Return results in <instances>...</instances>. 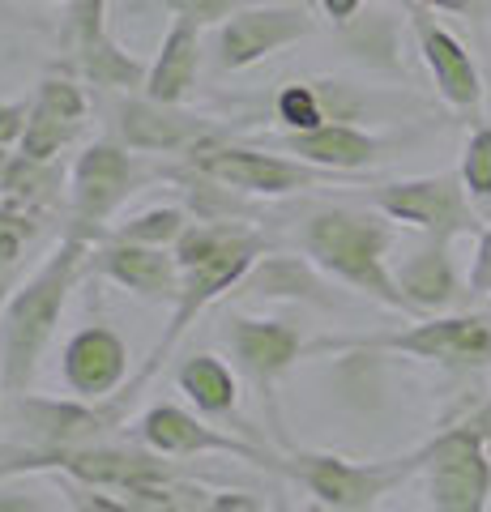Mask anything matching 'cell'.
Here are the masks:
<instances>
[{
  "mask_svg": "<svg viewBox=\"0 0 491 512\" xmlns=\"http://www.w3.org/2000/svg\"><path fill=\"white\" fill-rule=\"evenodd\" d=\"M176 252V261L184 269V282H180V299L171 303V316H167V329L163 338L154 342L150 359L137 367V372L129 376V384L116 393V402L129 410L137 402V393L146 389V380L171 359V350H176L184 342V333L197 325V316L205 308H214L223 295L240 291L244 278L257 269V261L269 252L265 235L244 227V222H227V218H214V222H193L180 244L171 248Z\"/></svg>",
  "mask_w": 491,
  "mask_h": 512,
  "instance_id": "cell-1",
  "label": "cell"
},
{
  "mask_svg": "<svg viewBox=\"0 0 491 512\" xmlns=\"http://www.w3.org/2000/svg\"><path fill=\"white\" fill-rule=\"evenodd\" d=\"M462 184L470 192V201L479 205H491V124L474 128L470 141H466V154H462Z\"/></svg>",
  "mask_w": 491,
  "mask_h": 512,
  "instance_id": "cell-29",
  "label": "cell"
},
{
  "mask_svg": "<svg viewBox=\"0 0 491 512\" xmlns=\"http://www.w3.org/2000/svg\"><path fill=\"white\" fill-rule=\"evenodd\" d=\"M133 512H205L210 504V491L197 483H184L180 474L171 478H154V483H141L129 491H116Z\"/></svg>",
  "mask_w": 491,
  "mask_h": 512,
  "instance_id": "cell-26",
  "label": "cell"
},
{
  "mask_svg": "<svg viewBox=\"0 0 491 512\" xmlns=\"http://www.w3.org/2000/svg\"><path fill=\"white\" fill-rule=\"evenodd\" d=\"M150 180V167L120 141H94L69 175V235L103 239V222Z\"/></svg>",
  "mask_w": 491,
  "mask_h": 512,
  "instance_id": "cell-9",
  "label": "cell"
},
{
  "mask_svg": "<svg viewBox=\"0 0 491 512\" xmlns=\"http://www.w3.org/2000/svg\"><path fill=\"white\" fill-rule=\"evenodd\" d=\"M410 26H415V39H419V56L432 73V82L440 90V99L457 111H474L483 103V77H479V64L470 60L466 43L445 30L432 9H410Z\"/></svg>",
  "mask_w": 491,
  "mask_h": 512,
  "instance_id": "cell-17",
  "label": "cell"
},
{
  "mask_svg": "<svg viewBox=\"0 0 491 512\" xmlns=\"http://www.w3.org/2000/svg\"><path fill=\"white\" fill-rule=\"evenodd\" d=\"M487 427H491V402L423 444L427 448L423 478L432 512H487L491 504Z\"/></svg>",
  "mask_w": 491,
  "mask_h": 512,
  "instance_id": "cell-7",
  "label": "cell"
},
{
  "mask_svg": "<svg viewBox=\"0 0 491 512\" xmlns=\"http://www.w3.org/2000/svg\"><path fill=\"white\" fill-rule=\"evenodd\" d=\"M154 5H163L176 22H188L197 30H205V26L218 30L227 18H235V13L248 5H257V0H154Z\"/></svg>",
  "mask_w": 491,
  "mask_h": 512,
  "instance_id": "cell-30",
  "label": "cell"
},
{
  "mask_svg": "<svg viewBox=\"0 0 491 512\" xmlns=\"http://www.w3.org/2000/svg\"><path fill=\"white\" fill-rule=\"evenodd\" d=\"M223 342L231 346L235 363L261 389H269L278 376H287L308 355V342L299 338L287 320H265V316H231L223 325Z\"/></svg>",
  "mask_w": 491,
  "mask_h": 512,
  "instance_id": "cell-18",
  "label": "cell"
},
{
  "mask_svg": "<svg viewBox=\"0 0 491 512\" xmlns=\"http://www.w3.org/2000/svg\"><path fill=\"white\" fill-rule=\"evenodd\" d=\"M470 291L491 295V227L479 239V252H474V269H470Z\"/></svg>",
  "mask_w": 491,
  "mask_h": 512,
  "instance_id": "cell-36",
  "label": "cell"
},
{
  "mask_svg": "<svg viewBox=\"0 0 491 512\" xmlns=\"http://www.w3.org/2000/svg\"><path fill=\"white\" fill-rule=\"evenodd\" d=\"M73 56H77V73H82L90 86L116 90V94H141L146 90L150 64L137 60L133 52H124L112 35L99 39L94 47H86V52H73Z\"/></svg>",
  "mask_w": 491,
  "mask_h": 512,
  "instance_id": "cell-25",
  "label": "cell"
},
{
  "mask_svg": "<svg viewBox=\"0 0 491 512\" xmlns=\"http://www.w3.org/2000/svg\"><path fill=\"white\" fill-rule=\"evenodd\" d=\"M65 500H69V508L73 512H133L129 504L120 500V495H107V491H99V487H82V483H69L65 478Z\"/></svg>",
  "mask_w": 491,
  "mask_h": 512,
  "instance_id": "cell-33",
  "label": "cell"
},
{
  "mask_svg": "<svg viewBox=\"0 0 491 512\" xmlns=\"http://www.w3.org/2000/svg\"><path fill=\"white\" fill-rule=\"evenodd\" d=\"M30 5H47V0H30ZM69 5V30H73V52H86L99 39H107V0H65Z\"/></svg>",
  "mask_w": 491,
  "mask_h": 512,
  "instance_id": "cell-31",
  "label": "cell"
},
{
  "mask_svg": "<svg viewBox=\"0 0 491 512\" xmlns=\"http://www.w3.org/2000/svg\"><path fill=\"white\" fill-rule=\"evenodd\" d=\"M304 256L321 274L346 282L351 291L376 299L380 308L410 312L398 278L389 269L393 222L380 210H355V205H321L312 210L299 231Z\"/></svg>",
  "mask_w": 491,
  "mask_h": 512,
  "instance_id": "cell-3",
  "label": "cell"
},
{
  "mask_svg": "<svg viewBox=\"0 0 491 512\" xmlns=\"http://www.w3.org/2000/svg\"><path fill=\"white\" fill-rule=\"evenodd\" d=\"M419 5L423 9H440V13H466L470 18V13H483L491 0H419Z\"/></svg>",
  "mask_w": 491,
  "mask_h": 512,
  "instance_id": "cell-39",
  "label": "cell"
},
{
  "mask_svg": "<svg viewBox=\"0 0 491 512\" xmlns=\"http://www.w3.org/2000/svg\"><path fill=\"white\" fill-rule=\"evenodd\" d=\"M188 227L193 222H188L180 205H154V210H141L129 222L112 227L103 239H124V244H146V248H176Z\"/></svg>",
  "mask_w": 491,
  "mask_h": 512,
  "instance_id": "cell-27",
  "label": "cell"
},
{
  "mask_svg": "<svg viewBox=\"0 0 491 512\" xmlns=\"http://www.w3.org/2000/svg\"><path fill=\"white\" fill-rule=\"evenodd\" d=\"M137 440L150 448L158 457H235V461H248V466H261V470H274L278 474V453H269L265 444H252L240 436H227L205 423V414L197 410H184V406H171V402H158L141 414L137 423Z\"/></svg>",
  "mask_w": 491,
  "mask_h": 512,
  "instance_id": "cell-11",
  "label": "cell"
},
{
  "mask_svg": "<svg viewBox=\"0 0 491 512\" xmlns=\"http://www.w3.org/2000/svg\"><path fill=\"white\" fill-rule=\"evenodd\" d=\"M197 73H201V30L171 18L167 35L150 60V77L141 94L167 107H184V99L197 90Z\"/></svg>",
  "mask_w": 491,
  "mask_h": 512,
  "instance_id": "cell-21",
  "label": "cell"
},
{
  "mask_svg": "<svg viewBox=\"0 0 491 512\" xmlns=\"http://www.w3.org/2000/svg\"><path fill=\"white\" fill-rule=\"evenodd\" d=\"M176 384L205 419H223V414H235V406H240V384H235L231 367L218 355H205V350L188 355L176 367Z\"/></svg>",
  "mask_w": 491,
  "mask_h": 512,
  "instance_id": "cell-24",
  "label": "cell"
},
{
  "mask_svg": "<svg viewBox=\"0 0 491 512\" xmlns=\"http://www.w3.org/2000/svg\"><path fill=\"white\" fill-rule=\"evenodd\" d=\"M368 512H376V508H368Z\"/></svg>",
  "mask_w": 491,
  "mask_h": 512,
  "instance_id": "cell-41",
  "label": "cell"
},
{
  "mask_svg": "<svg viewBox=\"0 0 491 512\" xmlns=\"http://www.w3.org/2000/svg\"><path fill=\"white\" fill-rule=\"evenodd\" d=\"M129 342L107 325H86L65 342L60 355V376H65L69 393L82 402H107L129 384Z\"/></svg>",
  "mask_w": 491,
  "mask_h": 512,
  "instance_id": "cell-16",
  "label": "cell"
},
{
  "mask_svg": "<svg viewBox=\"0 0 491 512\" xmlns=\"http://www.w3.org/2000/svg\"><path fill=\"white\" fill-rule=\"evenodd\" d=\"M0 512H56V508L47 500V491L26 487L18 478H5L0 483Z\"/></svg>",
  "mask_w": 491,
  "mask_h": 512,
  "instance_id": "cell-34",
  "label": "cell"
},
{
  "mask_svg": "<svg viewBox=\"0 0 491 512\" xmlns=\"http://www.w3.org/2000/svg\"><path fill=\"white\" fill-rule=\"evenodd\" d=\"M312 350H376V355H410L453 372H479L491 367V316L483 312H445L427 316L398 333H368V338H334L312 342Z\"/></svg>",
  "mask_w": 491,
  "mask_h": 512,
  "instance_id": "cell-5",
  "label": "cell"
},
{
  "mask_svg": "<svg viewBox=\"0 0 491 512\" xmlns=\"http://www.w3.org/2000/svg\"><path fill=\"white\" fill-rule=\"evenodd\" d=\"M26 116H30V103H0V150L22 146Z\"/></svg>",
  "mask_w": 491,
  "mask_h": 512,
  "instance_id": "cell-35",
  "label": "cell"
},
{
  "mask_svg": "<svg viewBox=\"0 0 491 512\" xmlns=\"http://www.w3.org/2000/svg\"><path fill=\"white\" fill-rule=\"evenodd\" d=\"M86 269L99 278L116 282L120 291H129L146 303H176L184 269L171 248H146V244H124V239H99L90 248Z\"/></svg>",
  "mask_w": 491,
  "mask_h": 512,
  "instance_id": "cell-15",
  "label": "cell"
},
{
  "mask_svg": "<svg viewBox=\"0 0 491 512\" xmlns=\"http://www.w3.org/2000/svg\"><path fill=\"white\" fill-rule=\"evenodd\" d=\"M90 120V99L86 90L73 82L69 73H52L43 77L35 99H30V116H26V133L18 154L39 158V163H56L60 150H69L82 128Z\"/></svg>",
  "mask_w": 491,
  "mask_h": 512,
  "instance_id": "cell-14",
  "label": "cell"
},
{
  "mask_svg": "<svg viewBox=\"0 0 491 512\" xmlns=\"http://www.w3.org/2000/svg\"><path fill=\"white\" fill-rule=\"evenodd\" d=\"M0 205L39 222L47 210L60 205V167L26 154H9L5 171H0Z\"/></svg>",
  "mask_w": 491,
  "mask_h": 512,
  "instance_id": "cell-23",
  "label": "cell"
},
{
  "mask_svg": "<svg viewBox=\"0 0 491 512\" xmlns=\"http://www.w3.org/2000/svg\"><path fill=\"white\" fill-rule=\"evenodd\" d=\"M240 291L261 299H304V303H316V308H334V295H329V286L321 282V269L308 256H261Z\"/></svg>",
  "mask_w": 491,
  "mask_h": 512,
  "instance_id": "cell-22",
  "label": "cell"
},
{
  "mask_svg": "<svg viewBox=\"0 0 491 512\" xmlns=\"http://www.w3.org/2000/svg\"><path fill=\"white\" fill-rule=\"evenodd\" d=\"M423 466H427V448L419 444L415 453L385 461H351L338 453H291L278 461V474L299 483L329 512H368L393 487H402L406 478L423 474Z\"/></svg>",
  "mask_w": 491,
  "mask_h": 512,
  "instance_id": "cell-4",
  "label": "cell"
},
{
  "mask_svg": "<svg viewBox=\"0 0 491 512\" xmlns=\"http://www.w3.org/2000/svg\"><path fill=\"white\" fill-rule=\"evenodd\" d=\"M188 171H197L201 180H210L227 192H244V197H291V192L316 188L334 180V171H321L299 158H282L269 150L252 146H231V141H210L197 154H188Z\"/></svg>",
  "mask_w": 491,
  "mask_h": 512,
  "instance_id": "cell-10",
  "label": "cell"
},
{
  "mask_svg": "<svg viewBox=\"0 0 491 512\" xmlns=\"http://www.w3.org/2000/svg\"><path fill=\"white\" fill-rule=\"evenodd\" d=\"M205 512H265V508L257 495H248V491H218V495H210Z\"/></svg>",
  "mask_w": 491,
  "mask_h": 512,
  "instance_id": "cell-37",
  "label": "cell"
},
{
  "mask_svg": "<svg viewBox=\"0 0 491 512\" xmlns=\"http://www.w3.org/2000/svg\"><path fill=\"white\" fill-rule=\"evenodd\" d=\"M282 146H287V154H295L299 163H312V167L334 171V175L363 171L380 158V141L355 124H342V120H329L321 128H312V133H287Z\"/></svg>",
  "mask_w": 491,
  "mask_h": 512,
  "instance_id": "cell-20",
  "label": "cell"
},
{
  "mask_svg": "<svg viewBox=\"0 0 491 512\" xmlns=\"http://www.w3.org/2000/svg\"><path fill=\"white\" fill-rule=\"evenodd\" d=\"M39 235V222L26 218L18 210H9V205H0V278L5 274H18V261L26 244Z\"/></svg>",
  "mask_w": 491,
  "mask_h": 512,
  "instance_id": "cell-32",
  "label": "cell"
},
{
  "mask_svg": "<svg viewBox=\"0 0 491 512\" xmlns=\"http://www.w3.org/2000/svg\"><path fill=\"white\" fill-rule=\"evenodd\" d=\"M372 210H380L389 222L423 231L427 239H445V244H453V239H462V235L483 239V231H487L457 171L380 184L372 192Z\"/></svg>",
  "mask_w": 491,
  "mask_h": 512,
  "instance_id": "cell-8",
  "label": "cell"
},
{
  "mask_svg": "<svg viewBox=\"0 0 491 512\" xmlns=\"http://www.w3.org/2000/svg\"><path fill=\"white\" fill-rule=\"evenodd\" d=\"M487 457H491V427H487Z\"/></svg>",
  "mask_w": 491,
  "mask_h": 512,
  "instance_id": "cell-40",
  "label": "cell"
},
{
  "mask_svg": "<svg viewBox=\"0 0 491 512\" xmlns=\"http://www.w3.org/2000/svg\"><path fill=\"white\" fill-rule=\"evenodd\" d=\"M274 116L287 133H312V128L329 124V107L321 99L316 82H291L274 94Z\"/></svg>",
  "mask_w": 491,
  "mask_h": 512,
  "instance_id": "cell-28",
  "label": "cell"
},
{
  "mask_svg": "<svg viewBox=\"0 0 491 512\" xmlns=\"http://www.w3.org/2000/svg\"><path fill=\"white\" fill-rule=\"evenodd\" d=\"M90 248V239L65 231L56 252L9 295L5 312H0V389L5 397L30 393V380H35L47 346L56 338V325L65 316L69 291L90 261Z\"/></svg>",
  "mask_w": 491,
  "mask_h": 512,
  "instance_id": "cell-2",
  "label": "cell"
},
{
  "mask_svg": "<svg viewBox=\"0 0 491 512\" xmlns=\"http://www.w3.org/2000/svg\"><path fill=\"white\" fill-rule=\"evenodd\" d=\"M316 5L325 9V18H334L338 26H346V22H355V18H359L363 0H316Z\"/></svg>",
  "mask_w": 491,
  "mask_h": 512,
  "instance_id": "cell-38",
  "label": "cell"
},
{
  "mask_svg": "<svg viewBox=\"0 0 491 512\" xmlns=\"http://www.w3.org/2000/svg\"><path fill=\"white\" fill-rule=\"evenodd\" d=\"M124 410L116 397L107 402H60V397H35V393H18L5 402V431L9 444L5 453H56V448H82V444H99L124 423Z\"/></svg>",
  "mask_w": 491,
  "mask_h": 512,
  "instance_id": "cell-6",
  "label": "cell"
},
{
  "mask_svg": "<svg viewBox=\"0 0 491 512\" xmlns=\"http://www.w3.org/2000/svg\"><path fill=\"white\" fill-rule=\"evenodd\" d=\"M393 278H398V291L406 295L415 316H445L466 295L445 239H427L423 248H415L393 269Z\"/></svg>",
  "mask_w": 491,
  "mask_h": 512,
  "instance_id": "cell-19",
  "label": "cell"
},
{
  "mask_svg": "<svg viewBox=\"0 0 491 512\" xmlns=\"http://www.w3.org/2000/svg\"><path fill=\"white\" fill-rule=\"evenodd\" d=\"M0 393H5V389H0Z\"/></svg>",
  "mask_w": 491,
  "mask_h": 512,
  "instance_id": "cell-42",
  "label": "cell"
},
{
  "mask_svg": "<svg viewBox=\"0 0 491 512\" xmlns=\"http://www.w3.org/2000/svg\"><path fill=\"white\" fill-rule=\"evenodd\" d=\"M116 141L133 154H197L201 146L218 141V128L205 116H188L180 107L154 103L146 94H124L112 107Z\"/></svg>",
  "mask_w": 491,
  "mask_h": 512,
  "instance_id": "cell-13",
  "label": "cell"
},
{
  "mask_svg": "<svg viewBox=\"0 0 491 512\" xmlns=\"http://www.w3.org/2000/svg\"><path fill=\"white\" fill-rule=\"evenodd\" d=\"M316 30L312 13L291 0H257V5L240 9L214 30V64L223 73H240L261 64L265 56L282 52Z\"/></svg>",
  "mask_w": 491,
  "mask_h": 512,
  "instance_id": "cell-12",
  "label": "cell"
}]
</instances>
